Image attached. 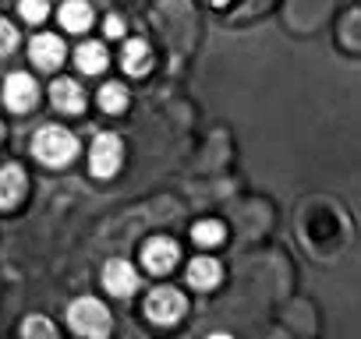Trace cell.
I'll return each mask as SVG.
<instances>
[{
  "mask_svg": "<svg viewBox=\"0 0 361 339\" xmlns=\"http://www.w3.org/2000/svg\"><path fill=\"white\" fill-rule=\"evenodd\" d=\"M32 155H36L39 162H47V166H64V162H71V159L78 155V141H75L71 131L50 124V127L36 131V138H32Z\"/></svg>",
  "mask_w": 361,
  "mask_h": 339,
  "instance_id": "6da1fadb",
  "label": "cell"
},
{
  "mask_svg": "<svg viewBox=\"0 0 361 339\" xmlns=\"http://www.w3.org/2000/svg\"><path fill=\"white\" fill-rule=\"evenodd\" d=\"M68 321L75 332L82 335H106L110 332V311L96 300V297H78L71 307H68Z\"/></svg>",
  "mask_w": 361,
  "mask_h": 339,
  "instance_id": "7a4b0ae2",
  "label": "cell"
},
{
  "mask_svg": "<svg viewBox=\"0 0 361 339\" xmlns=\"http://www.w3.org/2000/svg\"><path fill=\"white\" fill-rule=\"evenodd\" d=\"M185 297H180V290H173V286H156L149 297H145V314L152 318V321H159V325H170V321H177L180 314H185Z\"/></svg>",
  "mask_w": 361,
  "mask_h": 339,
  "instance_id": "3957f363",
  "label": "cell"
},
{
  "mask_svg": "<svg viewBox=\"0 0 361 339\" xmlns=\"http://www.w3.org/2000/svg\"><path fill=\"white\" fill-rule=\"evenodd\" d=\"M121 138L117 134H99L92 141V152H89V166H92V174L96 177H114L117 174V166H121Z\"/></svg>",
  "mask_w": 361,
  "mask_h": 339,
  "instance_id": "277c9868",
  "label": "cell"
},
{
  "mask_svg": "<svg viewBox=\"0 0 361 339\" xmlns=\"http://www.w3.org/2000/svg\"><path fill=\"white\" fill-rule=\"evenodd\" d=\"M4 103H8L11 113L32 110V106H36V82H32V75H25V71L11 75V78L4 82Z\"/></svg>",
  "mask_w": 361,
  "mask_h": 339,
  "instance_id": "5b68a950",
  "label": "cell"
},
{
  "mask_svg": "<svg viewBox=\"0 0 361 339\" xmlns=\"http://www.w3.org/2000/svg\"><path fill=\"white\" fill-rule=\"evenodd\" d=\"M142 262L152 276H163L177 265V244L170 237H152L145 248H142Z\"/></svg>",
  "mask_w": 361,
  "mask_h": 339,
  "instance_id": "8992f818",
  "label": "cell"
},
{
  "mask_svg": "<svg viewBox=\"0 0 361 339\" xmlns=\"http://www.w3.org/2000/svg\"><path fill=\"white\" fill-rule=\"evenodd\" d=\"M103 286H106L114 297L135 293V290H138V272H135V265H128L124 258L106 262V269H103Z\"/></svg>",
  "mask_w": 361,
  "mask_h": 339,
  "instance_id": "52a82bcc",
  "label": "cell"
},
{
  "mask_svg": "<svg viewBox=\"0 0 361 339\" xmlns=\"http://www.w3.org/2000/svg\"><path fill=\"white\" fill-rule=\"evenodd\" d=\"M29 57H32V64H36L39 71H57L61 60H64V43H61L57 36L43 32V36H36V39L29 43Z\"/></svg>",
  "mask_w": 361,
  "mask_h": 339,
  "instance_id": "ba28073f",
  "label": "cell"
},
{
  "mask_svg": "<svg viewBox=\"0 0 361 339\" xmlns=\"http://www.w3.org/2000/svg\"><path fill=\"white\" fill-rule=\"evenodd\" d=\"M50 99H54V106H57L61 113H82V110H85V92H82V85L71 82V78H57V82L50 85Z\"/></svg>",
  "mask_w": 361,
  "mask_h": 339,
  "instance_id": "9c48e42d",
  "label": "cell"
},
{
  "mask_svg": "<svg viewBox=\"0 0 361 339\" xmlns=\"http://www.w3.org/2000/svg\"><path fill=\"white\" fill-rule=\"evenodd\" d=\"M22 198H25V174L22 166L8 162L0 170V209H15Z\"/></svg>",
  "mask_w": 361,
  "mask_h": 339,
  "instance_id": "30bf717a",
  "label": "cell"
},
{
  "mask_svg": "<svg viewBox=\"0 0 361 339\" xmlns=\"http://www.w3.org/2000/svg\"><path fill=\"white\" fill-rule=\"evenodd\" d=\"M206 4L231 18H252V15H262L273 0H206Z\"/></svg>",
  "mask_w": 361,
  "mask_h": 339,
  "instance_id": "8fae6325",
  "label": "cell"
},
{
  "mask_svg": "<svg viewBox=\"0 0 361 339\" xmlns=\"http://www.w3.org/2000/svg\"><path fill=\"white\" fill-rule=\"evenodd\" d=\"M220 276H224V269H220V262H213V258H195V262L188 265V283H192L195 290H213V286L220 283Z\"/></svg>",
  "mask_w": 361,
  "mask_h": 339,
  "instance_id": "7c38bea8",
  "label": "cell"
},
{
  "mask_svg": "<svg viewBox=\"0 0 361 339\" xmlns=\"http://www.w3.org/2000/svg\"><path fill=\"white\" fill-rule=\"evenodd\" d=\"M92 22V8L85 4V0H68V4L61 8V25L68 32H85Z\"/></svg>",
  "mask_w": 361,
  "mask_h": 339,
  "instance_id": "4fadbf2b",
  "label": "cell"
},
{
  "mask_svg": "<svg viewBox=\"0 0 361 339\" xmlns=\"http://www.w3.org/2000/svg\"><path fill=\"white\" fill-rule=\"evenodd\" d=\"M124 71L128 75H145L149 68H152V53H149V43L145 39H131L128 46H124Z\"/></svg>",
  "mask_w": 361,
  "mask_h": 339,
  "instance_id": "5bb4252c",
  "label": "cell"
},
{
  "mask_svg": "<svg viewBox=\"0 0 361 339\" xmlns=\"http://www.w3.org/2000/svg\"><path fill=\"white\" fill-rule=\"evenodd\" d=\"M75 64H78V71H85V75H99V71L106 68V50H103V43H82V46L75 50Z\"/></svg>",
  "mask_w": 361,
  "mask_h": 339,
  "instance_id": "9a60e30c",
  "label": "cell"
},
{
  "mask_svg": "<svg viewBox=\"0 0 361 339\" xmlns=\"http://www.w3.org/2000/svg\"><path fill=\"white\" fill-rule=\"evenodd\" d=\"M192 237H195L199 248H216V244L224 241V223H216V219H202V223L192 226Z\"/></svg>",
  "mask_w": 361,
  "mask_h": 339,
  "instance_id": "2e32d148",
  "label": "cell"
},
{
  "mask_svg": "<svg viewBox=\"0 0 361 339\" xmlns=\"http://www.w3.org/2000/svg\"><path fill=\"white\" fill-rule=\"evenodd\" d=\"M99 106H103L106 113H121V110L128 106V92H124V85H117V82L103 85V89H99Z\"/></svg>",
  "mask_w": 361,
  "mask_h": 339,
  "instance_id": "e0dca14e",
  "label": "cell"
},
{
  "mask_svg": "<svg viewBox=\"0 0 361 339\" xmlns=\"http://www.w3.org/2000/svg\"><path fill=\"white\" fill-rule=\"evenodd\" d=\"M18 11H22V18L25 22H43L47 15H50V8H47V0H22V4H18Z\"/></svg>",
  "mask_w": 361,
  "mask_h": 339,
  "instance_id": "ac0fdd59",
  "label": "cell"
},
{
  "mask_svg": "<svg viewBox=\"0 0 361 339\" xmlns=\"http://www.w3.org/2000/svg\"><path fill=\"white\" fill-rule=\"evenodd\" d=\"M18 46V32L11 29V22L0 18V53H11Z\"/></svg>",
  "mask_w": 361,
  "mask_h": 339,
  "instance_id": "d6986e66",
  "label": "cell"
},
{
  "mask_svg": "<svg viewBox=\"0 0 361 339\" xmlns=\"http://www.w3.org/2000/svg\"><path fill=\"white\" fill-rule=\"evenodd\" d=\"M22 332H25V335H54V325H50L47 318H29V321L22 325Z\"/></svg>",
  "mask_w": 361,
  "mask_h": 339,
  "instance_id": "ffe728a7",
  "label": "cell"
},
{
  "mask_svg": "<svg viewBox=\"0 0 361 339\" xmlns=\"http://www.w3.org/2000/svg\"><path fill=\"white\" fill-rule=\"evenodd\" d=\"M106 36H114V39H117V36H124V22H121L117 15H110V18H106Z\"/></svg>",
  "mask_w": 361,
  "mask_h": 339,
  "instance_id": "44dd1931",
  "label": "cell"
},
{
  "mask_svg": "<svg viewBox=\"0 0 361 339\" xmlns=\"http://www.w3.org/2000/svg\"><path fill=\"white\" fill-rule=\"evenodd\" d=\"M0 138H4V124H0Z\"/></svg>",
  "mask_w": 361,
  "mask_h": 339,
  "instance_id": "7402d4cb",
  "label": "cell"
}]
</instances>
